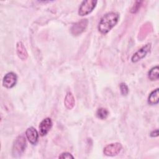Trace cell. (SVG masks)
Here are the masks:
<instances>
[{
  "instance_id": "9",
  "label": "cell",
  "mask_w": 159,
  "mask_h": 159,
  "mask_svg": "<svg viewBox=\"0 0 159 159\" xmlns=\"http://www.w3.org/2000/svg\"><path fill=\"white\" fill-rule=\"evenodd\" d=\"M25 135L31 144L35 145L37 143L39 140V133L34 127H29L25 131Z\"/></svg>"
},
{
  "instance_id": "14",
  "label": "cell",
  "mask_w": 159,
  "mask_h": 159,
  "mask_svg": "<svg viewBox=\"0 0 159 159\" xmlns=\"http://www.w3.org/2000/svg\"><path fill=\"white\" fill-rule=\"evenodd\" d=\"M109 115V111L107 109L104 107H101L98 109L96 111V116L98 118L101 120L106 119Z\"/></svg>"
},
{
  "instance_id": "15",
  "label": "cell",
  "mask_w": 159,
  "mask_h": 159,
  "mask_svg": "<svg viewBox=\"0 0 159 159\" xmlns=\"http://www.w3.org/2000/svg\"><path fill=\"white\" fill-rule=\"evenodd\" d=\"M120 93L123 96H126L129 93V88L127 85L125 83H121L120 84Z\"/></svg>"
},
{
  "instance_id": "4",
  "label": "cell",
  "mask_w": 159,
  "mask_h": 159,
  "mask_svg": "<svg viewBox=\"0 0 159 159\" xmlns=\"http://www.w3.org/2000/svg\"><path fill=\"white\" fill-rule=\"evenodd\" d=\"M122 148V144L119 142L112 143L107 145L103 150V153L105 155L109 157H113L117 155L120 153Z\"/></svg>"
},
{
  "instance_id": "12",
  "label": "cell",
  "mask_w": 159,
  "mask_h": 159,
  "mask_svg": "<svg viewBox=\"0 0 159 159\" xmlns=\"http://www.w3.org/2000/svg\"><path fill=\"white\" fill-rule=\"evenodd\" d=\"M158 88L155 89L152 91L149 94L148 98V102L150 105L157 104L159 101V94H158Z\"/></svg>"
},
{
  "instance_id": "11",
  "label": "cell",
  "mask_w": 159,
  "mask_h": 159,
  "mask_svg": "<svg viewBox=\"0 0 159 159\" xmlns=\"http://www.w3.org/2000/svg\"><path fill=\"white\" fill-rule=\"evenodd\" d=\"M64 104L65 107L68 109H71L75 104V100L73 94L71 92H68L66 94L64 100Z\"/></svg>"
},
{
  "instance_id": "6",
  "label": "cell",
  "mask_w": 159,
  "mask_h": 159,
  "mask_svg": "<svg viewBox=\"0 0 159 159\" xmlns=\"http://www.w3.org/2000/svg\"><path fill=\"white\" fill-rule=\"evenodd\" d=\"M151 43H148L140 48L139 50H137L132 57L131 60L133 63H136L139 60L143 58L146 55L150 52L151 49Z\"/></svg>"
},
{
  "instance_id": "1",
  "label": "cell",
  "mask_w": 159,
  "mask_h": 159,
  "mask_svg": "<svg viewBox=\"0 0 159 159\" xmlns=\"http://www.w3.org/2000/svg\"><path fill=\"white\" fill-rule=\"evenodd\" d=\"M119 14L116 12H109L104 15L98 24V30L102 34L108 33L118 22Z\"/></svg>"
},
{
  "instance_id": "7",
  "label": "cell",
  "mask_w": 159,
  "mask_h": 159,
  "mask_svg": "<svg viewBox=\"0 0 159 159\" xmlns=\"http://www.w3.org/2000/svg\"><path fill=\"white\" fill-rule=\"evenodd\" d=\"M17 76L14 72H9L3 78L2 84L6 88H13L17 83Z\"/></svg>"
},
{
  "instance_id": "3",
  "label": "cell",
  "mask_w": 159,
  "mask_h": 159,
  "mask_svg": "<svg viewBox=\"0 0 159 159\" xmlns=\"http://www.w3.org/2000/svg\"><path fill=\"white\" fill-rule=\"evenodd\" d=\"M96 4L97 1L95 0H87L83 1L78 9V14L81 16L89 14L95 8Z\"/></svg>"
},
{
  "instance_id": "5",
  "label": "cell",
  "mask_w": 159,
  "mask_h": 159,
  "mask_svg": "<svg viewBox=\"0 0 159 159\" xmlns=\"http://www.w3.org/2000/svg\"><path fill=\"white\" fill-rule=\"evenodd\" d=\"M88 20L86 19H81V20L75 23L71 28V34L75 36L80 35L86 30L88 26Z\"/></svg>"
},
{
  "instance_id": "13",
  "label": "cell",
  "mask_w": 159,
  "mask_h": 159,
  "mask_svg": "<svg viewBox=\"0 0 159 159\" xmlns=\"http://www.w3.org/2000/svg\"><path fill=\"white\" fill-rule=\"evenodd\" d=\"M148 77L151 81H156L159 78V68L158 66L153 67L148 73Z\"/></svg>"
},
{
  "instance_id": "16",
  "label": "cell",
  "mask_w": 159,
  "mask_h": 159,
  "mask_svg": "<svg viewBox=\"0 0 159 159\" xmlns=\"http://www.w3.org/2000/svg\"><path fill=\"white\" fill-rule=\"evenodd\" d=\"M142 2H143V1H135V4H134V6H132V7L130 9V12L132 13L137 12L139 10V9H140Z\"/></svg>"
},
{
  "instance_id": "17",
  "label": "cell",
  "mask_w": 159,
  "mask_h": 159,
  "mask_svg": "<svg viewBox=\"0 0 159 159\" xmlns=\"http://www.w3.org/2000/svg\"><path fill=\"white\" fill-rule=\"evenodd\" d=\"M59 158L64 159V158H74V157L68 152H63L61 153V155L58 157Z\"/></svg>"
},
{
  "instance_id": "18",
  "label": "cell",
  "mask_w": 159,
  "mask_h": 159,
  "mask_svg": "<svg viewBox=\"0 0 159 159\" xmlns=\"http://www.w3.org/2000/svg\"><path fill=\"white\" fill-rule=\"evenodd\" d=\"M150 136L152 137H156L158 136V129H155L153 131L151 132L150 133Z\"/></svg>"
},
{
  "instance_id": "8",
  "label": "cell",
  "mask_w": 159,
  "mask_h": 159,
  "mask_svg": "<svg viewBox=\"0 0 159 159\" xmlns=\"http://www.w3.org/2000/svg\"><path fill=\"white\" fill-rule=\"evenodd\" d=\"M52 121L50 117H46L43 119L39 125V133L41 136L47 134L52 127Z\"/></svg>"
},
{
  "instance_id": "2",
  "label": "cell",
  "mask_w": 159,
  "mask_h": 159,
  "mask_svg": "<svg viewBox=\"0 0 159 159\" xmlns=\"http://www.w3.org/2000/svg\"><path fill=\"white\" fill-rule=\"evenodd\" d=\"M26 147V139L24 135L18 136L12 146V155L14 157H18L22 155Z\"/></svg>"
},
{
  "instance_id": "10",
  "label": "cell",
  "mask_w": 159,
  "mask_h": 159,
  "mask_svg": "<svg viewBox=\"0 0 159 159\" xmlns=\"http://www.w3.org/2000/svg\"><path fill=\"white\" fill-rule=\"evenodd\" d=\"M16 52L17 54L20 59L25 60L28 57V53L26 48L22 42H18L16 45Z\"/></svg>"
}]
</instances>
